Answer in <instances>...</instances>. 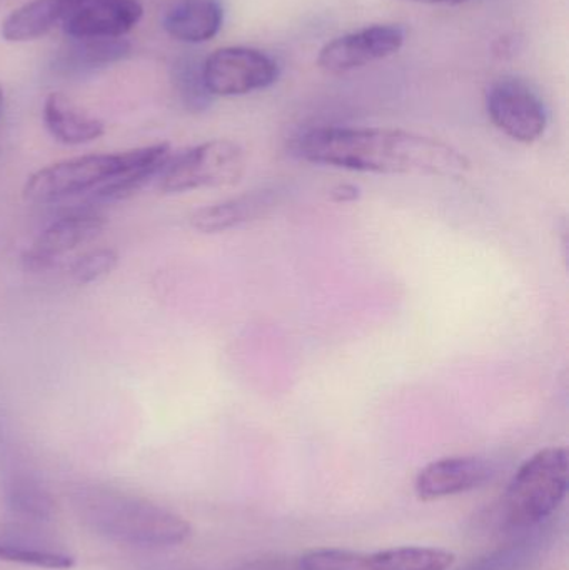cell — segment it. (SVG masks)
<instances>
[{
    "mask_svg": "<svg viewBox=\"0 0 569 570\" xmlns=\"http://www.w3.org/2000/svg\"><path fill=\"white\" fill-rule=\"evenodd\" d=\"M72 502L90 531L119 544L173 548L186 542L193 531L189 522L170 509L114 489H82Z\"/></svg>",
    "mask_w": 569,
    "mask_h": 570,
    "instance_id": "7a4b0ae2",
    "label": "cell"
},
{
    "mask_svg": "<svg viewBox=\"0 0 569 570\" xmlns=\"http://www.w3.org/2000/svg\"><path fill=\"white\" fill-rule=\"evenodd\" d=\"M293 149L306 163L357 173L458 179L471 169L468 157L450 144L406 130L317 127L301 134Z\"/></svg>",
    "mask_w": 569,
    "mask_h": 570,
    "instance_id": "6da1fadb",
    "label": "cell"
},
{
    "mask_svg": "<svg viewBox=\"0 0 569 570\" xmlns=\"http://www.w3.org/2000/svg\"><path fill=\"white\" fill-rule=\"evenodd\" d=\"M457 556L438 548L404 546L376 552L313 549L296 564L300 570H450Z\"/></svg>",
    "mask_w": 569,
    "mask_h": 570,
    "instance_id": "8992f818",
    "label": "cell"
},
{
    "mask_svg": "<svg viewBox=\"0 0 569 570\" xmlns=\"http://www.w3.org/2000/svg\"><path fill=\"white\" fill-rule=\"evenodd\" d=\"M139 0H84L63 20L70 39H119L143 19Z\"/></svg>",
    "mask_w": 569,
    "mask_h": 570,
    "instance_id": "7c38bea8",
    "label": "cell"
},
{
    "mask_svg": "<svg viewBox=\"0 0 569 570\" xmlns=\"http://www.w3.org/2000/svg\"><path fill=\"white\" fill-rule=\"evenodd\" d=\"M173 156L169 144L160 142L144 147L143 156L126 173L114 177L109 183L96 190L94 199L99 203H117L129 199L143 190L150 180L159 179L167 160Z\"/></svg>",
    "mask_w": 569,
    "mask_h": 570,
    "instance_id": "ac0fdd59",
    "label": "cell"
},
{
    "mask_svg": "<svg viewBox=\"0 0 569 570\" xmlns=\"http://www.w3.org/2000/svg\"><path fill=\"white\" fill-rule=\"evenodd\" d=\"M220 0H179L164 16V29L174 39L187 43L207 42L223 27Z\"/></svg>",
    "mask_w": 569,
    "mask_h": 570,
    "instance_id": "9a60e30c",
    "label": "cell"
},
{
    "mask_svg": "<svg viewBox=\"0 0 569 570\" xmlns=\"http://www.w3.org/2000/svg\"><path fill=\"white\" fill-rule=\"evenodd\" d=\"M173 83L187 110L204 112L209 109L213 96L204 82V62L199 57H179L173 66Z\"/></svg>",
    "mask_w": 569,
    "mask_h": 570,
    "instance_id": "ffe728a7",
    "label": "cell"
},
{
    "mask_svg": "<svg viewBox=\"0 0 569 570\" xmlns=\"http://www.w3.org/2000/svg\"><path fill=\"white\" fill-rule=\"evenodd\" d=\"M493 474L494 465L478 455L438 459L418 472L414 492L420 501H441L480 489Z\"/></svg>",
    "mask_w": 569,
    "mask_h": 570,
    "instance_id": "8fae6325",
    "label": "cell"
},
{
    "mask_svg": "<svg viewBox=\"0 0 569 570\" xmlns=\"http://www.w3.org/2000/svg\"><path fill=\"white\" fill-rule=\"evenodd\" d=\"M119 264V254L110 247H99V249L89 250L73 261L69 273L73 283L79 285H89L99 283L104 277L109 276Z\"/></svg>",
    "mask_w": 569,
    "mask_h": 570,
    "instance_id": "7402d4cb",
    "label": "cell"
},
{
    "mask_svg": "<svg viewBox=\"0 0 569 570\" xmlns=\"http://www.w3.org/2000/svg\"><path fill=\"white\" fill-rule=\"evenodd\" d=\"M106 226V217L92 210L66 214L49 224L27 247L22 256L23 267L30 273H47L67 254L99 236Z\"/></svg>",
    "mask_w": 569,
    "mask_h": 570,
    "instance_id": "30bf717a",
    "label": "cell"
},
{
    "mask_svg": "<svg viewBox=\"0 0 569 570\" xmlns=\"http://www.w3.org/2000/svg\"><path fill=\"white\" fill-rule=\"evenodd\" d=\"M20 499H29V494H27V491L20 492ZM33 499H36V498H33V495H32V502H30V504H37V502L33 501ZM26 504H27V501H22V508ZM37 505H39V504H37ZM39 508H40V505H39Z\"/></svg>",
    "mask_w": 569,
    "mask_h": 570,
    "instance_id": "484cf974",
    "label": "cell"
},
{
    "mask_svg": "<svg viewBox=\"0 0 569 570\" xmlns=\"http://www.w3.org/2000/svg\"><path fill=\"white\" fill-rule=\"evenodd\" d=\"M234 570H300V568H297L296 561H290V559L264 558L244 562Z\"/></svg>",
    "mask_w": 569,
    "mask_h": 570,
    "instance_id": "603a6c76",
    "label": "cell"
},
{
    "mask_svg": "<svg viewBox=\"0 0 569 570\" xmlns=\"http://www.w3.org/2000/svg\"><path fill=\"white\" fill-rule=\"evenodd\" d=\"M406 40V30L394 23L371 26L331 40L321 49L317 66L330 73L360 69L376 60L400 52Z\"/></svg>",
    "mask_w": 569,
    "mask_h": 570,
    "instance_id": "9c48e42d",
    "label": "cell"
},
{
    "mask_svg": "<svg viewBox=\"0 0 569 570\" xmlns=\"http://www.w3.org/2000/svg\"><path fill=\"white\" fill-rule=\"evenodd\" d=\"M567 448H547L531 455L508 484L501 504L507 531L524 532L547 524L568 494Z\"/></svg>",
    "mask_w": 569,
    "mask_h": 570,
    "instance_id": "3957f363",
    "label": "cell"
},
{
    "mask_svg": "<svg viewBox=\"0 0 569 570\" xmlns=\"http://www.w3.org/2000/svg\"><path fill=\"white\" fill-rule=\"evenodd\" d=\"M410 2H420V3H450V6H457V3L468 2V0H410Z\"/></svg>",
    "mask_w": 569,
    "mask_h": 570,
    "instance_id": "d4e9b609",
    "label": "cell"
},
{
    "mask_svg": "<svg viewBox=\"0 0 569 570\" xmlns=\"http://www.w3.org/2000/svg\"><path fill=\"white\" fill-rule=\"evenodd\" d=\"M43 122L53 139L66 146L94 142L106 132L102 120L84 112L62 94H50L43 104Z\"/></svg>",
    "mask_w": 569,
    "mask_h": 570,
    "instance_id": "2e32d148",
    "label": "cell"
},
{
    "mask_svg": "<svg viewBox=\"0 0 569 570\" xmlns=\"http://www.w3.org/2000/svg\"><path fill=\"white\" fill-rule=\"evenodd\" d=\"M130 43L119 39H72L57 53L53 69L63 77H84L126 59Z\"/></svg>",
    "mask_w": 569,
    "mask_h": 570,
    "instance_id": "5bb4252c",
    "label": "cell"
},
{
    "mask_svg": "<svg viewBox=\"0 0 569 570\" xmlns=\"http://www.w3.org/2000/svg\"><path fill=\"white\" fill-rule=\"evenodd\" d=\"M0 561L47 570H70L76 566V559L66 552L30 548L7 541H0Z\"/></svg>",
    "mask_w": 569,
    "mask_h": 570,
    "instance_id": "44dd1931",
    "label": "cell"
},
{
    "mask_svg": "<svg viewBox=\"0 0 569 570\" xmlns=\"http://www.w3.org/2000/svg\"><path fill=\"white\" fill-rule=\"evenodd\" d=\"M143 147L117 154H89L50 164L33 173L23 186V199L52 204L80 194L96 193L114 177L126 173L140 157Z\"/></svg>",
    "mask_w": 569,
    "mask_h": 570,
    "instance_id": "277c9868",
    "label": "cell"
},
{
    "mask_svg": "<svg viewBox=\"0 0 569 570\" xmlns=\"http://www.w3.org/2000/svg\"><path fill=\"white\" fill-rule=\"evenodd\" d=\"M331 199L334 203H353V200L360 199V187L353 186V184L334 187L331 190Z\"/></svg>",
    "mask_w": 569,
    "mask_h": 570,
    "instance_id": "cb8c5ba5",
    "label": "cell"
},
{
    "mask_svg": "<svg viewBox=\"0 0 569 570\" xmlns=\"http://www.w3.org/2000/svg\"><path fill=\"white\" fill-rule=\"evenodd\" d=\"M491 122L521 144H533L548 127V112L541 97L523 80L500 79L487 92Z\"/></svg>",
    "mask_w": 569,
    "mask_h": 570,
    "instance_id": "ba28073f",
    "label": "cell"
},
{
    "mask_svg": "<svg viewBox=\"0 0 569 570\" xmlns=\"http://www.w3.org/2000/svg\"><path fill=\"white\" fill-rule=\"evenodd\" d=\"M547 524L530 531L518 532V538L504 544L503 548L477 559L463 570H527L543 554L548 544Z\"/></svg>",
    "mask_w": 569,
    "mask_h": 570,
    "instance_id": "d6986e66",
    "label": "cell"
},
{
    "mask_svg": "<svg viewBox=\"0 0 569 570\" xmlns=\"http://www.w3.org/2000/svg\"><path fill=\"white\" fill-rule=\"evenodd\" d=\"M2 100H3V92H2V87H0V109H2Z\"/></svg>",
    "mask_w": 569,
    "mask_h": 570,
    "instance_id": "4316f807",
    "label": "cell"
},
{
    "mask_svg": "<svg viewBox=\"0 0 569 570\" xmlns=\"http://www.w3.org/2000/svg\"><path fill=\"white\" fill-rule=\"evenodd\" d=\"M246 170V157L233 140H209L170 156L159 176L164 194H186L207 187L239 183Z\"/></svg>",
    "mask_w": 569,
    "mask_h": 570,
    "instance_id": "5b68a950",
    "label": "cell"
},
{
    "mask_svg": "<svg viewBox=\"0 0 569 570\" xmlns=\"http://www.w3.org/2000/svg\"><path fill=\"white\" fill-rule=\"evenodd\" d=\"M279 77L273 57L251 47H224L204 60V82L210 96H246L267 89Z\"/></svg>",
    "mask_w": 569,
    "mask_h": 570,
    "instance_id": "52a82bcc",
    "label": "cell"
},
{
    "mask_svg": "<svg viewBox=\"0 0 569 570\" xmlns=\"http://www.w3.org/2000/svg\"><path fill=\"white\" fill-rule=\"evenodd\" d=\"M277 204V190L264 189L243 194L223 203L194 210L189 223L200 234H219L266 216Z\"/></svg>",
    "mask_w": 569,
    "mask_h": 570,
    "instance_id": "4fadbf2b",
    "label": "cell"
},
{
    "mask_svg": "<svg viewBox=\"0 0 569 570\" xmlns=\"http://www.w3.org/2000/svg\"><path fill=\"white\" fill-rule=\"evenodd\" d=\"M84 0H32L13 10L2 23L3 39L26 42L39 39L59 22H63Z\"/></svg>",
    "mask_w": 569,
    "mask_h": 570,
    "instance_id": "e0dca14e",
    "label": "cell"
}]
</instances>
